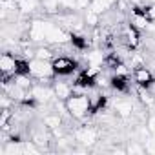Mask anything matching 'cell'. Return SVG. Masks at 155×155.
I'll use <instances>...</instances> for the list:
<instances>
[{"label":"cell","instance_id":"8992f818","mask_svg":"<svg viewBox=\"0 0 155 155\" xmlns=\"http://www.w3.org/2000/svg\"><path fill=\"white\" fill-rule=\"evenodd\" d=\"M128 22H131V24H133V26H135L139 31H144V29H148V28H150V24H151V22H150V20H148L144 15H140V13H135V11H131V13H130V20H128Z\"/></svg>","mask_w":155,"mask_h":155},{"label":"cell","instance_id":"277c9868","mask_svg":"<svg viewBox=\"0 0 155 155\" xmlns=\"http://www.w3.org/2000/svg\"><path fill=\"white\" fill-rule=\"evenodd\" d=\"M131 77H133V84L137 88H146L150 90L153 84H155V75L153 71L146 66V64H140V66H135L131 69Z\"/></svg>","mask_w":155,"mask_h":155},{"label":"cell","instance_id":"6da1fadb","mask_svg":"<svg viewBox=\"0 0 155 155\" xmlns=\"http://www.w3.org/2000/svg\"><path fill=\"white\" fill-rule=\"evenodd\" d=\"M64 108L68 115L75 120H84L88 115H91L88 93H73L68 101H64Z\"/></svg>","mask_w":155,"mask_h":155},{"label":"cell","instance_id":"7a4b0ae2","mask_svg":"<svg viewBox=\"0 0 155 155\" xmlns=\"http://www.w3.org/2000/svg\"><path fill=\"white\" fill-rule=\"evenodd\" d=\"M29 75L35 79V82H44V81H55V69L51 66V60L44 58H31L29 60Z\"/></svg>","mask_w":155,"mask_h":155},{"label":"cell","instance_id":"5b68a950","mask_svg":"<svg viewBox=\"0 0 155 155\" xmlns=\"http://www.w3.org/2000/svg\"><path fill=\"white\" fill-rule=\"evenodd\" d=\"M17 69H18V57L9 53V51H4L2 57H0V73L2 75H17Z\"/></svg>","mask_w":155,"mask_h":155},{"label":"cell","instance_id":"3957f363","mask_svg":"<svg viewBox=\"0 0 155 155\" xmlns=\"http://www.w3.org/2000/svg\"><path fill=\"white\" fill-rule=\"evenodd\" d=\"M51 66H53L57 77H71L81 68L79 62L75 58H71L69 55H55L51 58Z\"/></svg>","mask_w":155,"mask_h":155}]
</instances>
